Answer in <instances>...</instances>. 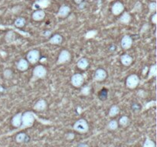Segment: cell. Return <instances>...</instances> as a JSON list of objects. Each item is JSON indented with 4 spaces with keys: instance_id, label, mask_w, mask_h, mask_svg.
<instances>
[{
    "instance_id": "obj_7",
    "label": "cell",
    "mask_w": 157,
    "mask_h": 147,
    "mask_svg": "<svg viewBox=\"0 0 157 147\" xmlns=\"http://www.w3.org/2000/svg\"><path fill=\"white\" fill-rule=\"evenodd\" d=\"M84 77L80 74H75L71 77V84L75 87H80L84 83Z\"/></svg>"
},
{
    "instance_id": "obj_25",
    "label": "cell",
    "mask_w": 157,
    "mask_h": 147,
    "mask_svg": "<svg viewBox=\"0 0 157 147\" xmlns=\"http://www.w3.org/2000/svg\"><path fill=\"white\" fill-rule=\"evenodd\" d=\"M129 122H130V120H129V118H128L127 116H122V117L120 119V124L123 126V127L127 126L128 124H129Z\"/></svg>"
},
{
    "instance_id": "obj_34",
    "label": "cell",
    "mask_w": 157,
    "mask_h": 147,
    "mask_svg": "<svg viewBox=\"0 0 157 147\" xmlns=\"http://www.w3.org/2000/svg\"><path fill=\"white\" fill-rule=\"evenodd\" d=\"M79 5V9H84V7H85V6H86V3L85 2H80V4H78Z\"/></svg>"
},
{
    "instance_id": "obj_28",
    "label": "cell",
    "mask_w": 157,
    "mask_h": 147,
    "mask_svg": "<svg viewBox=\"0 0 157 147\" xmlns=\"http://www.w3.org/2000/svg\"><path fill=\"white\" fill-rule=\"evenodd\" d=\"M141 9H142V4H141L140 2H137L135 4V6H134L133 11L136 12H139L141 11Z\"/></svg>"
},
{
    "instance_id": "obj_9",
    "label": "cell",
    "mask_w": 157,
    "mask_h": 147,
    "mask_svg": "<svg viewBox=\"0 0 157 147\" xmlns=\"http://www.w3.org/2000/svg\"><path fill=\"white\" fill-rule=\"evenodd\" d=\"M106 71L104 69H97L94 74V80L97 81H102V80H105L107 78Z\"/></svg>"
},
{
    "instance_id": "obj_15",
    "label": "cell",
    "mask_w": 157,
    "mask_h": 147,
    "mask_svg": "<svg viewBox=\"0 0 157 147\" xmlns=\"http://www.w3.org/2000/svg\"><path fill=\"white\" fill-rule=\"evenodd\" d=\"M22 113H19L13 116L12 120V125L15 127H21V125H22Z\"/></svg>"
},
{
    "instance_id": "obj_30",
    "label": "cell",
    "mask_w": 157,
    "mask_h": 147,
    "mask_svg": "<svg viewBox=\"0 0 157 147\" xmlns=\"http://www.w3.org/2000/svg\"><path fill=\"white\" fill-rule=\"evenodd\" d=\"M97 31H95V30H92V31H88V32L86 34V35H85V37H86V38H93L95 35H97Z\"/></svg>"
},
{
    "instance_id": "obj_8",
    "label": "cell",
    "mask_w": 157,
    "mask_h": 147,
    "mask_svg": "<svg viewBox=\"0 0 157 147\" xmlns=\"http://www.w3.org/2000/svg\"><path fill=\"white\" fill-rule=\"evenodd\" d=\"M133 45V39L129 35H124L121 40V47L123 49H129Z\"/></svg>"
},
{
    "instance_id": "obj_23",
    "label": "cell",
    "mask_w": 157,
    "mask_h": 147,
    "mask_svg": "<svg viewBox=\"0 0 157 147\" xmlns=\"http://www.w3.org/2000/svg\"><path fill=\"white\" fill-rule=\"evenodd\" d=\"M27 138L28 137L27 136H26V133H18L16 136V142H18V143H22V142L26 141Z\"/></svg>"
},
{
    "instance_id": "obj_10",
    "label": "cell",
    "mask_w": 157,
    "mask_h": 147,
    "mask_svg": "<svg viewBox=\"0 0 157 147\" xmlns=\"http://www.w3.org/2000/svg\"><path fill=\"white\" fill-rule=\"evenodd\" d=\"M123 9H124V6L123 3H121L120 2H117L112 6V12L115 15H118L123 11Z\"/></svg>"
},
{
    "instance_id": "obj_33",
    "label": "cell",
    "mask_w": 157,
    "mask_h": 147,
    "mask_svg": "<svg viewBox=\"0 0 157 147\" xmlns=\"http://www.w3.org/2000/svg\"><path fill=\"white\" fill-rule=\"evenodd\" d=\"M152 22H153L154 24H156L157 21H156V14H154L153 15V18H152Z\"/></svg>"
},
{
    "instance_id": "obj_35",
    "label": "cell",
    "mask_w": 157,
    "mask_h": 147,
    "mask_svg": "<svg viewBox=\"0 0 157 147\" xmlns=\"http://www.w3.org/2000/svg\"><path fill=\"white\" fill-rule=\"evenodd\" d=\"M77 147H88V146L85 143H80L77 146Z\"/></svg>"
},
{
    "instance_id": "obj_5",
    "label": "cell",
    "mask_w": 157,
    "mask_h": 147,
    "mask_svg": "<svg viewBox=\"0 0 157 147\" xmlns=\"http://www.w3.org/2000/svg\"><path fill=\"white\" fill-rule=\"evenodd\" d=\"M40 58V53L38 50H32L27 54V61L31 64H35Z\"/></svg>"
},
{
    "instance_id": "obj_18",
    "label": "cell",
    "mask_w": 157,
    "mask_h": 147,
    "mask_svg": "<svg viewBox=\"0 0 157 147\" xmlns=\"http://www.w3.org/2000/svg\"><path fill=\"white\" fill-rule=\"evenodd\" d=\"M88 65H89V63H88V61L87 58H80L77 61V67L81 70H85L88 67Z\"/></svg>"
},
{
    "instance_id": "obj_19",
    "label": "cell",
    "mask_w": 157,
    "mask_h": 147,
    "mask_svg": "<svg viewBox=\"0 0 157 147\" xmlns=\"http://www.w3.org/2000/svg\"><path fill=\"white\" fill-rule=\"evenodd\" d=\"M130 20H131V16H130V15L127 12H125L121 15L120 18V20L119 21H120L121 23L128 24L130 22Z\"/></svg>"
},
{
    "instance_id": "obj_22",
    "label": "cell",
    "mask_w": 157,
    "mask_h": 147,
    "mask_svg": "<svg viewBox=\"0 0 157 147\" xmlns=\"http://www.w3.org/2000/svg\"><path fill=\"white\" fill-rule=\"evenodd\" d=\"M26 23V19L24 18H18L15 21V26L18 28H22L25 26Z\"/></svg>"
},
{
    "instance_id": "obj_37",
    "label": "cell",
    "mask_w": 157,
    "mask_h": 147,
    "mask_svg": "<svg viewBox=\"0 0 157 147\" xmlns=\"http://www.w3.org/2000/svg\"><path fill=\"white\" fill-rule=\"evenodd\" d=\"M90 1H93V0H90Z\"/></svg>"
},
{
    "instance_id": "obj_12",
    "label": "cell",
    "mask_w": 157,
    "mask_h": 147,
    "mask_svg": "<svg viewBox=\"0 0 157 147\" xmlns=\"http://www.w3.org/2000/svg\"><path fill=\"white\" fill-rule=\"evenodd\" d=\"M45 16V12L42 9L37 10L32 14V18L35 21H42Z\"/></svg>"
},
{
    "instance_id": "obj_4",
    "label": "cell",
    "mask_w": 157,
    "mask_h": 147,
    "mask_svg": "<svg viewBox=\"0 0 157 147\" xmlns=\"http://www.w3.org/2000/svg\"><path fill=\"white\" fill-rule=\"evenodd\" d=\"M47 75V70L42 65H38L33 70V76L35 78H44Z\"/></svg>"
},
{
    "instance_id": "obj_32",
    "label": "cell",
    "mask_w": 157,
    "mask_h": 147,
    "mask_svg": "<svg viewBox=\"0 0 157 147\" xmlns=\"http://www.w3.org/2000/svg\"><path fill=\"white\" fill-rule=\"evenodd\" d=\"M90 91H91V88H90L89 87H88V86H86V87H84L82 88V90H81V94H82L83 95H88L90 94Z\"/></svg>"
},
{
    "instance_id": "obj_6",
    "label": "cell",
    "mask_w": 157,
    "mask_h": 147,
    "mask_svg": "<svg viewBox=\"0 0 157 147\" xmlns=\"http://www.w3.org/2000/svg\"><path fill=\"white\" fill-rule=\"evenodd\" d=\"M71 53L68 51H67V50H63V51L60 53V55H59L57 64H61L68 62L71 60Z\"/></svg>"
},
{
    "instance_id": "obj_36",
    "label": "cell",
    "mask_w": 157,
    "mask_h": 147,
    "mask_svg": "<svg viewBox=\"0 0 157 147\" xmlns=\"http://www.w3.org/2000/svg\"><path fill=\"white\" fill-rule=\"evenodd\" d=\"M74 2H75V3L80 4V2H82V0H74Z\"/></svg>"
},
{
    "instance_id": "obj_1",
    "label": "cell",
    "mask_w": 157,
    "mask_h": 147,
    "mask_svg": "<svg viewBox=\"0 0 157 147\" xmlns=\"http://www.w3.org/2000/svg\"><path fill=\"white\" fill-rule=\"evenodd\" d=\"M35 121V115L31 112H26L22 116V124L23 127H31Z\"/></svg>"
},
{
    "instance_id": "obj_17",
    "label": "cell",
    "mask_w": 157,
    "mask_h": 147,
    "mask_svg": "<svg viewBox=\"0 0 157 147\" xmlns=\"http://www.w3.org/2000/svg\"><path fill=\"white\" fill-rule=\"evenodd\" d=\"M63 41V38L62 36L61 35H58V34H56V35H53L50 38L49 42L52 45H59Z\"/></svg>"
},
{
    "instance_id": "obj_14",
    "label": "cell",
    "mask_w": 157,
    "mask_h": 147,
    "mask_svg": "<svg viewBox=\"0 0 157 147\" xmlns=\"http://www.w3.org/2000/svg\"><path fill=\"white\" fill-rule=\"evenodd\" d=\"M28 67V62L26 59H20L17 63V68L21 71H25Z\"/></svg>"
},
{
    "instance_id": "obj_27",
    "label": "cell",
    "mask_w": 157,
    "mask_h": 147,
    "mask_svg": "<svg viewBox=\"0 0 157 147\" xmlns=\"http://www.w3.org/2000/svg\"><path fill=\"white\" fill-rule=\"evenodd\" d=\"M3 76L6 79H11L12 78V71L10 69L5 70L3 72Z\"/></svg>"
},
{
    "instance_id": "obj_2",
    "label": "cell",
    "mask_w": 157,
    "mask_h": 147,
    "mask_svg": "<svg viewBox=\"0 0 157 147\" xmlns=\"http://www.w3.org/2000/svg\"><path fill=\"white\" fill-rule=\"evenodd\" d=\"M74 129L77 132H80V133H86L89 129L88 122L84 119H80V120H77L74 125Z\"/></svg>"
},
{
    "instance_id": "obj_26",
    "label": "cell",
    "mask_w": 157,
    "mask_h": 147,
    "mask_svg": "<svg viewBox=\"0 0 157 147\" xmlns=\"http://www.w3.org/2000/svg\"><path fill=\"white\" fill-rule=\"evenodd\" d=\"M156 75V65H153L150 67V73H149V78H153Z\"/></svg>"
},
{
    "instance_id": "obj_31",
    "label": "cell",
    "mask_w": 157,
    "mask_h": 147,
    "mask_svg": "<svg viewBox=\"0 0 157 147\" xmlns=\"http://www.w3.org/2000/svg\"><path fill=\"white\" fill-rule=\"evenodd\" d=\"M149 9L151 12H153L156 11V3L155 2H153L149 4Z\"/></svg>"
},
{
    "instance_id": "obj_11",
    "label": "cell",
    "mask_w": 157,
    "mask_h": 147,
    "mask_svg": "<svg viewBox=\"0 0 157 147\" xmlns=\"http://www.w3.org/2000/svg\"><path fill=\"white\" fill-rule=\"evenodd\" d=\"M70 12H71V9H70L69 6H61V8L59 9V11L58 12V16L61 17V18H64V17H67L69 15Z\"/></svg>"
},
{
    "instance_id": "obj_16",
    "label": "cell",
    "mask_w": 157,
    "mask_h": 147,
    "mask_svg": "<svg viewBox=\"0 0 157 147\" xmlns=\"http://www.w3.org/2000/svg\"><path fill=\"white\" fill-rule=\"evenodd\" d=\"M120 61L121 63L124 66H130L132 64V62H133V58L129 55L125 54V55H123L120 57Z\"/></svg>"
},
{
    "instance_id": "obj_20",
    "label": "cell",
    "mask_w": 157,
    "mask_h": 147,
    "mask_svg": "<svg viewBox=\"0 0 157 147\" xmlns=\"http://www.w3.org/2000/svg\"><path fill=\"white\" fill-rule=\"evenodd\" d=\"M15 39V33L13 32V31H9L7 32L6 35V41L9 43H11V42H14Z\"/></svg>"
},
{
    "instance_id": "obj_13",
    "label": "cell",
    "mask_w": 157,
    "mask_h": 147,
    "mask_svg": "<svg viewBox=\"0 0 157 147\" xmlns=\"http://www.w3.org/2000/svg\"><path fill=\"white\" fill-rule=\"evenodd\" d=\"M46 108H47V103L45 100H39L34 106V109L38 111L45 110Z\"/></svg>"
},
{
    "instance_id": "obj_3",
    "label": "cell",
    "mask_w": 157,
    "mask_h": 147,
    "mask_svg": "<svg viewBox=\"0 0 157 147\" xmlns=\"http://www.w3.org/2000/svg\"><path fill=\"white\" fill-rule=\"evenodd\" d=\"M139 83V77L136 75H131L126 78V85L130 89H134Z\"/></svg>"
},
{
    "instance_id": "obj_29",
    "label": "cell",
    "mask_w": 157,
    "mask_h": 147,
    "mask_svg": "<svg viewBox=\"0 0 157 147\" xmlns=\"http://www.w3.org/2000/svg\"><path fill=\"white\" fill-rule=\"evenodd\" d=\"M143 147H155V143H154L152 140L147 139V140L145 141Z\"/></svg>"
},
{
    "instance_id": "obj_24",
    "label": "cell",
    "mask_w": 157,
    "mask_h": 147,
    "mask_svg": "<svg viewBox=\"0 0 157 147\" xmlns=\"http://www.w3.org/2000/svg\"><path fill=\"white\" fill-rule=\"evenodd\" d=\"M108 129H110V130H115L117 129L118 127V124L116 120H111V121L108 124Z\"/></svg>"
},
{
    "instance_id": "obj_21",
    "label": "cell",
    "mask_w": 157,
    "mask_h": 147,
    "mask_svg": "<svg viewBox=\"0 0 157 147\" xmlns=\"http://www.w3.org/2000/svg\"><path fill=\"white\" fill-rule=\"evenodd\" d=\"M119 112H120V108H119L117 106L114 105L110 109V111H109V116H110V117H113V116L118 114Z\"/></svg>"
},
{
    "instance_id": "obj_38",
    "label": "cell",
    "mask_w": 157,
    "mask_h": 147,
    "mask_svg": "<svg viewBox=\"0 0 157 147\" xmlns=\"http://www.w3.org/2000/svg\"><path fill=\"white\" fill-rule=\"evenodd\" d=\"M153 1H155V0H153Z\"/></svg>"
}]
</instances>
